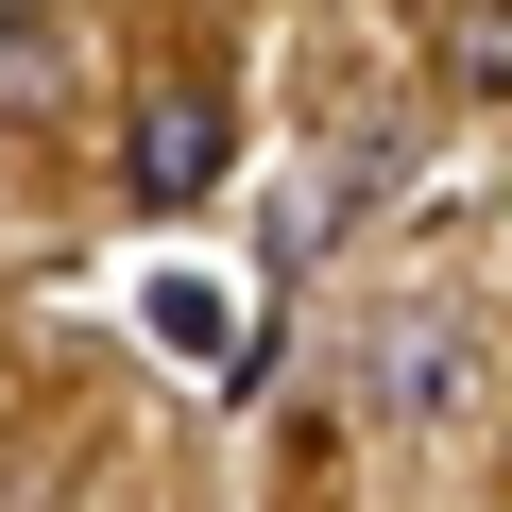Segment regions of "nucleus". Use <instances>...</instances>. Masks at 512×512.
<instances>
[{"mask_svg": "<svg viewBox=\"0 0 512 512\" xmlns=\"http://www.w3.org/2000/svg\"><path fill=\"white\" fill-rule=\"evenodd\" d=\"M120 171H137V205H154V222H188V205L239 171V103H222V69H154V86H137Z\"/></svg>", "mask_w": 512, "mask_h": 512, "instance_id": "obj_1", "label": "nucleus"}, {"mask_svg": "<svg viewBox=\"0 0 512 512\" xmlns=\"http://www.w3.org/2000/svg\"><path fill=\"white\" fill-rule=\"evenodd\" d=\"M376 410L461 427V410H478V325H461V308H393V325H376Z\"/></svg>", "mask_w": 512, "mask_h": 512, "instance_id": "obj_2", "label": "nucleus"}, {"mask_svg": "<svg viewBox=\"0 0 512 512\" xmlns=\"http://www.w3.org/2000/svg\"><path fill=\"white\" fill-rule=\"evenodd\" d=\"M444 86L512 103V0H461V18H444Z\"/></svg>", "mask_w": 512, "mask_h": 512, "instance_id": "obj_4", "label": "nucleus"}, {"mask_svg": "<svg viewBox=\"0 0 512 512\" xmlns=\"http://www.w3.org/2000/svg\"><path fill=\"white\" fill-rule=\"evenodd\" d=\"M137 308H154V342H171V359H205V376H239V359H256V342H239V291H222V274H154Z\"/></svg>", "mask_w": 512, "mask_h": 512, "instance_id": "obj_3", "label": "nucleus"}, {"mask_svg": "<svg viewBox=\"0 0 512 512\" xmlns=\"http://www.w3.org/2000/svg\"><path fill=\"white\" fill-rule=\"evenodd\" d=\"M69 103V52L52 35H0V120H52Z\"/></svg>", "mask_w": 512, "mask_h": 512, "instance_id": "obj_5", "label": "nucleus"}]
</instances>
